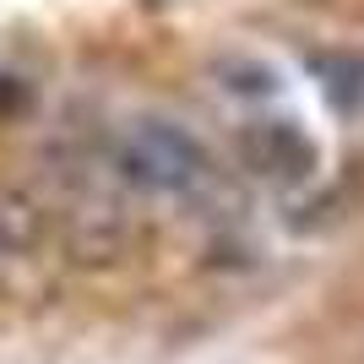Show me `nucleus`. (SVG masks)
<instances>
[{"label": "nucleus", "instance_id": "1", "mask_svg": "<svg viewBox=\"0 0 364 364\" xmlns=\"http://www.w3.org/2000/svg\"><path fill=\"white\" fill-rule=\"evenodd\" d=\"M120 174L141 191H196L207 180V152L180 125L141 120L120 141Z\"/></svg>", "mask_w": 364, "mask_h": 364}, {"label": "nucleus", "instance_id": "2", "mask_svg": "<svg viewBox=\"0 0 364 364\" xmlns=\"http://www.w3.org/2000/svg\"><path fill=\"white\" fill-rule=\"evenodd\" d=\"M234 147H240V164L267 180H304L316 168V147L294 120H250L240 125Z\"/></svg>", "mask_w": 364, "mask_h": 364}, {"label": "nucleus", "instance_id": "3", "mask_svg": "<svg viewBox=\"0 0 364 364\" xmlns=\"http://www.w3.org/2000/svg\"><path fill=\"white\" fill-rule=\"evenodd\" d=\"M65 245H71L76 261H114L125 250V218L114 207H92V213H82L71 223Z\"/></svg>", "mask_w": 364, "mask_h": 364}, {"label": "nucleus", "instance_id": "4", "mask_svg": "<svg viewBox=\"0 0 364 364\" xmlns=\"http://www.w3.org/2000/svg\"><path fill=\"white\" fill-rule=\"evenodd\" d=\"M38 234H44V213L38 207H28L22 196H0V245L6 250H28Z\"/></svg>", "mask_w": 364, "mask_h": 364}]
</instances>
